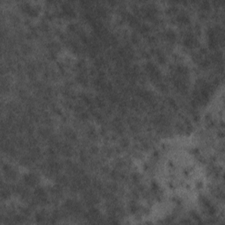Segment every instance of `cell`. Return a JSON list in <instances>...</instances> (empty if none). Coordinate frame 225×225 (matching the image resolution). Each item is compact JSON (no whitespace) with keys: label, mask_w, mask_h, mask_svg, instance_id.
Returning <instances> with one entry per match:
<instances>
[{"label":"cell","mask_w":225,"mask_h":225,"mask_svg":"<svg viewBox=\"0 0 225 225\" xmlns=\"http://www.w3.org/2000/svg\"><path fill=\"white\" fill-rule=\"evenodd\" d=\"M177 20L179 23L181 24H187L189 22V17L186 14L179 13L177 16Z\"/></svg>","instance_id":"cell-2"},{"label":"cell","mask_w":225,"mask_h":225,"mask_svg":"<svg viewBox=\"0 0 225 225\" xmlns=\"http://www.w3.org/2000/svg\"><path fill=\"white\" fill-rule=\"evenodd\" d=\"M26 184L29 185H34L37 182V178L34 174H27L24 179Z\"/></svg>","instance_id":"cell-1"}]
</instances>
